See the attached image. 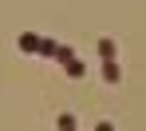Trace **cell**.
Wrapping results in <instances>:
<instances>
[{
	"instance_id": "1",
	"label": "cell",
	"mask_w": 146,
	"mask_h": 131,
	"mask_svg": "<svg viewBox=\"0 0 146 131\" xmlns=\"http://www.w3.org/2000/svg\"><path fill=\"white\" fill-rule=\"evenodd\" d=\"M16 44H20V52H40V36H32V32H24Z\"/></svg>"
},
{
	"instance_id": "2",
	"label": "cell",
	"mask_w": 146,
	"mask_h": 131,
	"mask_svg": "<svg viewBox=\"0 0 146 131\" xmlns=\"http://www.w3.org/2000/svg\"><path fill=\"white\" fill-rule=\"evenodd\" d=\"M103 79H107V83H119V79H122V72H119V64H115V60H107V64H103Z\"/></svg>"
},
{
	"instance_id": "3",
	"label": "cell",
	"mask_w": 146,
	"mask_h": 131,
	"mask_svg": "<svg viewBox=\"0 0 146 131\" xmlns=\"http://www.w3.org/2000/svg\"><path fill=\"white\" fill-rule=\"evenodd\" d=\"M99 56H103V60H115V40L103 36V40H99Z\"/></svg>"
},
{
	"instance_id": "4",
	"label": "cell",
	"mask_w": 146,
	"mask_h": 131,
	"mask_svg": "<svg viewBox=\"0 0 146 131\" xmlns=\"http://www.w3.org/2000/svg\"><path fill=\"white\" fill-rule=\"evenodd\" d=\"M83 72H87V68H83L79 60H67V76H75V79H79V76H83Z\"/></svg>"
},
{
	"instance_id": "5",
	"label": "cell",
	"mask_w": 146,
	"mask_h": 131,
	"mask_svg": "<svg viewBox=\"0 0 146 131\" xmlns=\"http://www.w3.org/2000/svg\"><path fill=\"white\" fill-rule=\"evenodd\" d=\"M59 131H75V115H59Z\"/></svg>"
},
{
	"instance_id": "6",
	"label": "cell",
	"mask_w": 146,
	"mask_h": 131,
	"mask_svg": "<svg viewBox=\"0 0 146 131\" xmlns=\"http://www.w3.org/2000/svg\"><path fill=\"white\" fill-rule=\"evenodd\" d=\"M36 56H55V44H51V40H40V52Z\"/></svg>"
}]
</instances>
